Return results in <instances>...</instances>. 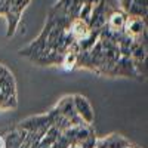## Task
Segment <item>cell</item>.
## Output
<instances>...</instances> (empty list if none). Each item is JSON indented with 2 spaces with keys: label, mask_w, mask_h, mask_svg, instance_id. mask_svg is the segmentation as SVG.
Here are the masks:
<instances>
[{
  "label": "cell",
  "mask_w": 148,
  "mask_h": 148,
  "mask_svg": "<svg viewBox=\"0 0 148 148\" xmlns=\"http://www.w3.org/2000/svg\"><path fill=\"white\" fill-rule=\"evenodd\" d=\"M123 33L127 37L136 43H142L147 45V25H145V19L144 18H138V16H129L126 18L125 27H123Z\"/></svg>",
  "instance_id": "6da1fadb"
},
{
  "label": "cell",
  "mask_w": 148,
  "mask_h": 148,
  "mask_svg": "<svg viewBox=\"0 0 148 148\" xmlns=\"http://www.w3.org/2000/svg\"><path fill=\"white\" fill-rule=\"evenodd\" d=\"M73 102H74V108H76L77 116L83 120V123H86V125H93L95 113H93V108H92L90 102L88 101V98L77 93V95H73Z\"/></svg>",
  "instance_id": "7a4b0ae2"
},
{
  "label": "cell",
  "mask_w": 148,
  "mask_h": 148,
  "mask_svg": "<svg viewBox=\"0 0 148 148\" xmlns=\"http://www.w3.org/2000/svg\"><path fill=\"white\" fill-rule=\"evenodd\" d=\"M58 111L61 114H62L70 123L71 126H80V125H86L83 123V120L77 116L76 113V108H74V102H73V95H68V96H64L62 99H61L56 105Z\"/></svg>",
  "instance_id": "3957f363"
},
{
  "label": "cell",
  "mask_w": 148,
  "mask_h": 148,
  "mask_svg": "<svg viewBox=\"0 0 148 148\" xmlns=\"http://www.w3.org/2000/svg\"><path fill=\"white\" fill-rule=\"evenodd\" d=\"M108 76L111 77H117V76H125V77H141L136 68H135V64L132 58H123L120 56V59L116 62V65L113 67V70L110 71Z\"/></svg>",
  "instance_id": "277c9868"
},
{
  "label": "cell",
  "mask_w": 148,
  "mask_h": 148,
  "mask_svg": "<svg viewBox=\"0 0 148 148\" xmlns=\"http://www.w3.org/2000/svg\"><path fill=\"white\" fill-rule=\"evenodd\" d=\"M108 6L102 2H98L96 5H93L92 9V15L89 19V28L90 30H101L105 24H107V18H108Z\"/></svg>",
  "instance_id": "5b68a950"
},
{
  "label": "cell",
  "mask_w": 148,
  "mask_h": 148,
  "mask_svg": "<svg viewBox=\"0 0 148 148\" xmlns=\"http://www.w3.org/2000/svg\"><path fill=\"white\" fill-rule=\"evenodd\" d=\"M0 90L8 98L16 99V83L15 77L5 65H0Z\"/></svg>",
  "instance_id": "8992f818"
},
{
  "label": "cell",
  "mask_w": 148,
  "mask_h": 148,
  "mask_svg": "<svg viewBox=\"0 0 148 148\" xmlns=\"http://www.w3.org/2000/svg\"><path fill=\"white\" fill-rule=\"evenodd\" d=\"M126 18H127L126 12H123V10H111L110 15H108V18H107V24H105V25H107L110 30L123 31Z\"/></svg>",
  "instance_id": "52a82bcc"
},
{
  "label": "cell",
  "mask_w": 148,
  "mask_h": 148,
  "mask_svg": "<svg viewBox=\"0 0 148 148\" xmlns=\"http://www.w3.org/2000/svg\"><path fill=\"white\" fill-rule=\"evenodd\" d=\"M68 31L73 34V37H74L77 42H80L82 39H84V37L89 34L90 28H89V24H88V22H84V21L80 19V18H76V19H73V21L70 22Z\"/></svg>",
  "instance_id": "ba28073f"
},
{
  "label": "cell",
  "mask_w": 148,
  "mask_h": 148,
  "mask_svg": "<svg viewBox=\"0 0 148 148\" xmlns=\"http://www.w3.org/2000/svg\"><path fill=\"white\" fill-rule=\"evenodd\" d=\"M98 40H99V30H90L89 34L86 36L84 39H82V40L79 42V45H80V52H82V51H90Z\"/></svg>",
  "instance_id": "9c48e42d"
},
{
  "label": "cell",
  "mask_w": 148,
  "mask_h": 148,
  "mask_svg": "<svg viewBox=\"0 0 148 148\" xmlns=\"http://www.w3.org/2000/svg\"><path fill=\"white\" fill-rule=\"evenodd\" d=\"M77 55L79 53H73V52H65L62 62H61V67H62L65 71H71L76 68L77 65Z\"/></svg>",
  "instance_id": "30bf717a"
},
{
  "label": "cell",
  "mask_w": 148,
  "mask_h": 148,
  "mask_svg": "<svg viewBox=\"0 0 148 148\" xmlns=\"http://www.w3.org/2000/svg\"><path fill=\"white\" fill-rule=\"evenodd\" d=\"M15 107H16V99L8 98L0 90V110H9V108H15Z\"/></svg>",
  "instance_id": "8fae6325"
},
{
  "label": "cell",
  "mask_w": 148,
  "mask_h": 148,
  "mask_svg": "<svg viewBox=\"0 0 148 148\" xmlns=\"http://www.w3.org/2000/svg\"><path fill=\"white\" fill-rule=\"evenodd\" d=\"M92 9H93V5H82V9L79 12V18L89 24V19H90V15H92Z\"/></svg>",
  "instance_id": "7c38bea8"
},
{
  "label": "cell",
  "mask_w": 148,
  "mask_h": 148,
  "mask_svg": "<svg viewBox=\"0 0 148 148\" xmlns=\"http://www.w3.org/2000/svg\"><path fill=\"white\" fill-rule=\"evenodd\" d=\"M130 3H132V0H121V10L123 12H127Z\"/></svg>",
  "instance_id": "4fadbf2b"
},
{
  "label": "cell",
  "mask_w": 148,
  "mask_h": 148,
  "mask_svg": "<svg viewBox=\"0 0 148 148\" xmlns=\"http://www.w3.org/2000/svg\"><path fill=\"white\" fill-rule=\"evenodd\" d=\"M132 3L139 8H147V0H132Z\"/></svg>",
  "instance_id": "5bb4252c"
}]
</instances>
